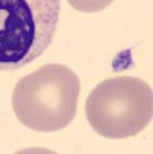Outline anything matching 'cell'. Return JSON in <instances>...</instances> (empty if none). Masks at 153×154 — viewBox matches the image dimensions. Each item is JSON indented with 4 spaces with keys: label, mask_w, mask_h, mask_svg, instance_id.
<instances>
[{
    "label": "cell",
    "mask_w": 153,
    "mask_h": 154,
    "mask_svg": "<svg viewBox=\"0 0 153 154\" xmlns=\"http://www.w3.org/2000/svg\"><path fill=\"white\" fill-rule=\"evenodd\" d=\"M79 94L78 74L60 63H46L17 82L12 109L30 130L59 131L74 120Z\"/></svg>",
    "instance_id": "obj_1"
},
{
    "label": "cell",
    "mask_w": 153,
    "mask_h": 154,
    "mask_svg": "<svg viewBox=\"0 0 153 154\" xmlns=\"http://www.w3.org/2000/svg\"><path fill=\"white\" fill-rule=\"evenodd\" d=\"M60 0H0V71L19 69L53 42Z\"/></svg>",
    "instance_id": "obj_2"
},
{
    "label": "cell",
    "mask_w": 153,
    "mask_h": 154,
    "mask_svg": "<svg viewBox=\"0 0 153 154\" xmlns=\"http://www.w3.org/2000/svg\"><path fill=\"white\" fill-rule=\"evenodd\" d=\"M85 116L91 128L102 137L125 139L136 136L151 122V86L132 75L111 77L90 93Z\"/></svg>",
    "instance_id": "obj_3"
},
{
    "label": "cell",
    "mask_w": 153,
    "mask_h": 154,
    "mask_svg": "<svg viewBox=\"0 0 153 154\" xmlns=\"http://www.w3.org/2000/svg\"><path fill=\"white\" fill-rule=\"evenodd\" d=\"M114 0H68V3L81 12H99L110 6Z\"/></svg>",
    "instance_id": "obj_4"
}]
</instances>
